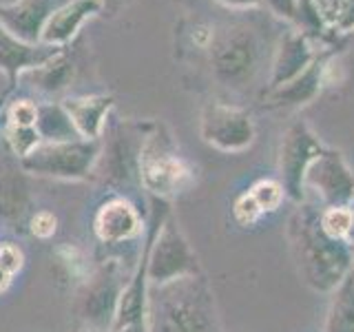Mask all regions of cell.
<instances>
[{"instance_id":"1","label":"cell","mask_w":354,"mask_h":332,"mask_svg":"<svg viewBox=\"0 0 354 332\" xmlns=\"http://www.w3.org/2000/svg\"><path fill=\"white\" fill-rule=\"evenodd\" d=\"M297 268L315 293H332L352 270V248L343 239H332L321 228L319 213L299 208L288 224Z\"/></svg>"},{"instance_id":"2","label":"cell","mask_w":354,"mask_h":332,"mask_svg":"<svg viewBox=\"0 0 354 332\" xmlns=\"http://www.w3.org/2000/svg\"><path fill=\"white\" fill-rule=\"evenodd\" d=\"M324 153V147L315 138V133L306 124H292L288 129L286 138L281 142V155H279V169H281V186L286 195L301 202L304 199V180L319 155Z\"/></svg>"},{"instance_id":"3","label":"cell","mask_w":354,"mask_h":332,"mask_svg":"<svg viewBox=\"0 0 354 332\" xmlns=\"http://www.w3.org/2000/svg\"><path fill=\"white\" fill-rule=\"evenodd\" d=\"M202 136L219 151L237 153L254 142V124L248 111L228 104H208L202 118Z\"/></svg>"},{"instance_id":"4","label":"cell","mask_w":354,"mask_h":332,"mask_svg":"<svg viewBox=\"0 0 354 332\" xmlns=\"http://www.w3.org/2000/svg\"><path fill=\"white\" fill-rule=\"evenodd\" d=\"M304 188H313L328 208L350 206L354 199V175L337 151H324L310 164Z\"/></svg>"},{"instance_id":"5","label":"cell","mask_w":354,"mask_h":332,"mask_svg":"<svg viewBox=\"0 0 354 332\" xmlns=\"http://www.w3.org/2000/svg\"><path fill=\"white\" fill-rule=\"evenodd\" d=\"M210 295L195 286L191 299H175L166 306L162 332H213V304Z\"/></svg>"},{"instance_id":"6","label":"cell","mask_w":354,"mask_h":332,"mask_svg":"<svg viewBox=\"0 0 354 332\" xmlns=\"http://www.w3.org/2000/svg\"><path fill=\"white\" fill-rule=\"evenodd\" d=\"M195 270H197L195 255L180 235V230H175L173 224H169V228L164 230V235L158 243V250H155V257L151 264V277L155 282H171L175 277H184Z\"/></svg>"},{"instance_id":"7","label":"cell","mask_w":354,"mask_h":332,"mask_svg":"<svg viewBox=\"0 0 354 332\" xmlns=\"http://www.w3.org/2000/svg\"><path fill=\"white\" fill-rule=\"evenodd\" d=\"M254 64V42L250 33H230L215 51V71L224 82L246 80Z\"/></svg>"},{"instance_id":"8","label":"cell","mask_w":354,"mask_h":332,"mask_svg":"<svg viewBox=\"0 0 354 332\" xmlns=\"http://www.w3.org/2000/svg\"><path fill=\"white\" fill-rule=\"evenodd\" d=\"M142 177H144V184H147L153 193L169 195V193L180 191L184 186L188 171L171 153L158 151V153L142 155Z\"/></svg>"},{"instance_id":"9","label":"cell","mask_w":354,"mask_h":332,"mask_svg":"<svg viewBox=\"0 0 354 332\" xmlns=\"http://www.w3.org/2000/svg\"><path fill=\"white\" fill-rule=\"evenodd\" d=\"M100 9V0H73V3L60 7L47 18L40 31V40L44 44H60L69 40L75 29L82 25L84 18L93 16Z\"/></svg>"},{"instance_id":"10","label":"cell","mask_w":354,"mask_h":332,"mask_svg":"<svg viewBox=\"0 0 354 332\" xmlns=\"http://www.w3.org/2000/svg\"><path fill=\"white\" fill-rule=\"evenodd\" d=\"M138 215L127 202H111L106 204L97 215V232L102 239L109 241H120V239H127L131 235L138 232Z\"/></svg>"},{"instance_id":"11","label":"cell","mask_w":354,"mask_h":332,"mask_svg":"<svg viewBox=\"0 0 354 332\" xmlns=\"http://www.w3.org/2000/svg\"><path fill=\"white\" fill-rule=\"evenodd\" d=\"M324 332H354V270L332 290Z\"/></svg>"},{"instance_id":"12","label":"cell","mask_w":354,"mask_h":332,"mask_svg":"<svg viewBox=\"0 0 354 332\" xmlns=\"http://www.w3.org/2000/svg\"><path fill=\"white\" fill-rule=\"evenodd\" d=\"M310 66V51L306 47V42L301 38H290L279 53V60L274 64L272 73V86H283L288 82H292L295 77L301 75Z\"/></svg>"},{"instance_id":"13","label":"cell","mask_w":354,"mask_h":332,"mask_svg":"<svg viewBox=\"0 0 354 332\" xmlns=\"http://www.w3.org/2000/svg\"><path fill=\"white\" fill-rule=\"evenodd\" d=\"M44 0H25L22 5H16L11 9H5L3 16L7 27L22 38H38L40 36V20L44 18Z\"/></svg>"},{"instance_id":"14","label":"cell","mask_w":354,"mask_h":332,"mask_svg":"<svg viewBox=\"0 0 354 332\" xmlns=\"http://www.w3.org/2000/svg\"><path fill=\"white\" fill-rule=\"evenodd\" d=\"M36 155V164L42 171H60V173H71V171H80L86 158H88V149L84 147H53V149H44L40 153H29Z\"/></svg>"},{"instance_id":"15","label":"cell","mask_w":354,"mask_h":332,"mask_svg":"<svg viewBox=\"0 0 354 332\" xmlns=\"http://www.w3.org/2000/svg\"><path fill=\"white\" fill-rule=\"evenodd\" d=\"M109 109L106 98H91V100H73L71 104H66L69 118L73 120V124L77 131L86 138H95L100 127H102V118Z\"/></svg>"},{"instance_id":"16","label":"cell","mask_w":354,"mask_h":332,"mask_svg":"<svg viewBox=\"0 0 354 332\" xmlns=\"http://www.w3.org/2000/svg\"><path fill=\"white\" fill-rule=\"evenodd\" d=\"M319 91V73H317V64H310L308 69L295 77L292 82H288L283 86H277V91L272 95V104H306L308 100H313L315 93Z\"/></svg>"},{"instance_id":"17","label":"cell","mask_w":354,"mask_h":332,"mask_svg":"<svg viewBox=\"0 0 354 332\" xmlns=\"http://www.w3.org/2000/svg\"><path fill=\"white\" fill-rule=\"evenodd\" d=\"M38 58H44V55L33 51L27 44H22L18 36H11L7 29L0 27V66H3V69L16 71L20 66L36 62Z\"/></svg>"},{"instance_id":"18","label":"cell","mask_w":354,"mask_h":332,"mask_svg":"<svg viewBox=\"0 0 354 332\" xmlns=\"http://www.w3.org/2000/svg\"><path fill=\"white\" fill-rule=\"evenodd\" d=\"M352 215H354V208H350V206L326 208L324 213H319L321 228H324L326 235H330L332 239L346 241V235L352 226Z\"/></svg>"},{"instance_id":"19","label":"cell","mask_w":354,"mask_h":332,"mask_svg":"<svg viewBox=\"0 0 354 332\" xmlns=\"http://www.w3.org/2000/svg\"><path fill=\"white\" fill-rule=\"evenodd\" d=\"M248 193H250V197L254 199V204L259 206V210L263 215L266 213H274V210L281 206L283 197H286L281 182H274V180H261V182L254 184Z\"/></svg>"},{"instance_id":"20","label":"cell","mask_w":354,"mask_h":332,"mask_svg":"<svg viewBox=\"0 0 354 332\" xmlns=\"http://www.w3.org/2000/svg\"><path fill=\"white\" fill-rule=\"evenodd\" d=\"M232 213H235L237 224H241V226H252V224H257V221L263 217V213L259 210V206L254 204V199L250 197V193H243L237 199L235 208H232Z\"/></svg>"},{"instance_id":"21","label":"cell","mask_w":354,"mask_h":332,"mask_svg":"<svg viewBox=\"0 0 354 332\" xmlns=\"http://www.w3.org/2000/svg\"><path fill=\"white\" fill-rule=\"evenodd\" d=\"M11 124L16 129H31L38 120V111L31 102H18L11 109Z\"/></svg>"},{"instance_id":"22","label":"cell","mask_w":354,"mask_h":332,"mask_svg":"<svg viewBox=\"0 0 354 332\" xmlns=\"http://www.w3.org/2000/svg\"><path fill=\"white\" fill-rule=\"evenodd\" d=\"M11 144H14V149L20 153V155H29L31 149L38 144V133L36 129H16L11 131Z\"/></svg>"},{"instance_id":"23","label":"cell","mask_w":354,"mask_h":332,"mask_svg":"<svg viewBox=\"0 0 354 332\" xmlns=\"http://www.w3.org/2000/svg\"><path fill=\"white\" fill-rule=\"evenodd\" d=\"M20 264H22V255H20L18 248L9 246V243L0 248V270L7 273L11 277V275H14L20 268Z\"/></svg>"},{"instance_id":"24","label":"cell","mask_w":354,"mask_h":332,"mask_svg":"<svg viewBox=\"0 0 354 332\" xmlns=\"http://www.w3.org/2000/svg\"><path fill=\"white\" fill-rule=\"evenodd\" d=\"M53 230H55V219L49 213L36 215V219H33V232H36L38 237H49Z\"/></svg>"},{"instance_id":"25","label":"cell","mask_w":354,"mask_h":332,"mask_svg":"<svg viewBox=\"0 0 354 332\" xmlns=\"http://www.w3.org/2000/svg\"><path fill=\"white\" fill-rule=\"evenodd\" d=\"M337 22H339V27L346 29V31L354 27V0H343Z\"/></svg>"},{"instance_id":"26","label":"cell","mask_w":354,"mask_h":332,"mask_svg":"<svg viewBox=\"0 0 354 332\" xmlns=\"http://www.w3.org/2000/svg\"><path fill=\"white\" fill-rule=\"evenodd\" d=\"M266 3H268L279 16H288V18L295 16V0H266Z\"/></svg>"},{"instance_id":"27","label":"cell","mask_w":354,"mask_h":332,"mask_svg":"<svg viewBox=\"0 0 354 332\" xmlns=\"http://www.w3.org/2000/svg\"><path fill=\"white\" fill-rule=\"evenodd\" d=\"M226 5H235V7H246V5H254L257 0H221Z\"/></svg>"},{"instance_id":"28","label":"cell","mask_w":354,"mask_h":332,"mask_svg":"<svg viewBox=\"0 0 354 332\" xmlns=\"http://www.w3.org/2000/svg\"><path fill=\"white\" fill-rule=\"evenodd\" d=\"M346 243H348V246L354 250V215H352V226H350L348 235H346Z\"/></svg>"},{"instance_id":"29","label":"cell","mask_w":354,"mask_h":332,"mask_svg":"<svg viewBox=\"0 0 354 332\" xmlns=\"http://www.w3.org/2000/svg\"><path fill=\"white\" fill-rule=\"evenodd\" d=\"M7 282H9V275L0 270V290H3V288L7 286Z\"/></svg>"},{"instance_id":"30","label":"cell","mask_w":354,"mask_h":332,"mask_svg":"<svg viewBox=\"0 0 354 332\" xmlns=\"http://www.w3.org/2000/svg\"><path fill=\"white\" fill-rule=\"evenodd\" d=\"M352 270H354V250H352Z\"/></svg>"}]
</instances>
